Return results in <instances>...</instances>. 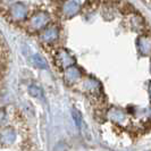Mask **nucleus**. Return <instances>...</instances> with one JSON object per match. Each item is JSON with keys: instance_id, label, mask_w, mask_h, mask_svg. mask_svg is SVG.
I'll return each instance as SVG.
<instances>
[{"instance_id": "nucleus-2", "label": "nucleus", "mask_w": 151, "mask_h": 151, "mask_svg": "<svg viewBox=\"0 0 151 151\" xmlns=\"http://www.w3.org/2000/svg\"><path fill=\"white\" fill-rule=\"evenodd\" d=\"M34 63L37 64V65H40V66H45V61L42 60V58L41 57H39V56H34Z\"/></svg>"}, {"instance_id": "nucleus-1", "label": "nucleus", "mask_w": 151, "mask_h": 151, "mask_svg": "<svg viewBox=\"0 0 151 151\" xmlns=\"http://www.w3.org/2000/svg\"><path fill=\"white\" fill-rule=\"evenodd\" d=\"M10 14L15 17V19H22L26 14V8L23 6L22 4H16L10 8Z\"/></svg>"}]
</instances>
